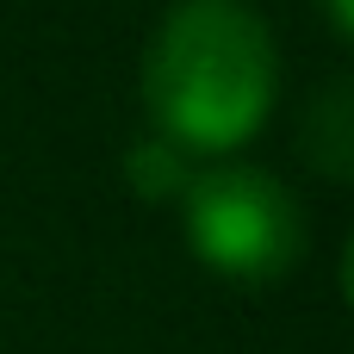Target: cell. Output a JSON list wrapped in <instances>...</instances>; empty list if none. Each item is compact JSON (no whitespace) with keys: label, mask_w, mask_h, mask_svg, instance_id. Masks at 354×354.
<instances>
[{"label":"cell","mask_w":354,"mask_h":354,"mask_svg":"<svg viewBox=\"0 0 354 354\" xmlns=\"http://www.w3.org/2000/svg\"><path fill=\"white\" fill-rule=\"evenodd\" d=\"M280 100L274 25L249 0H174L143 50V106L156 137L187 156L243 149Z\"/></svg>","instance_id":"6da1fadb"},{"label":"cell","mask_w":354,"mask_h":354,"mask_svg":"<svg viewBox=\"0 0 354 354\" xmlns=\"http://www.w3.org/2000/svg\"><path fill=\"white\" fill-rule=\"evenodd\" d=\"M180 224L193 261L236 286H274L305 255V212L292 187L249 162L193 174V187L180 193Z\"/></svg>","instance_id":"7a4b0ae2"},{"label":"cell","mask_w":354,"mask_h":354,"mask_svg":"<svg viewBox=\"0 0 354 354\" xmlns=\"http://www.w3.org/2000/svg\"><path fill=\"white\" fill-rule=\"evenodd\" d=\"M299 156L336 180V187H354V75H330L305 112H299Z\"/></svg>","instance_id":"3957f363"},{"label":"cell","mask_w":354,"mask_h":354,"mask_svg":"<svg viewBox=\"0 0 354 354\" xmlns=\"http://www.w3.org/2000/svg\"><path fill=\"white\" fill-rule=\"evenodd\" d=\"M193 156L187 149H174L168 137H137L131 149H124V180H131V193L137 199H149V205H162V199H180L187 187H193Z\"/></svg>","instance_id":"277c9868"},{"label":"cell","mask_w":354,"mask_h":354,"mask_svg":"<svg viewBox=\"0 0 354 354\" xmlns=\"http://www.w3.org/2000/svg\"><path fill=\"white\" fill-rule=\"evenodd\" d=\"M317 12L330 19L336 37H348V44H354V0H317Z\"/></svg>","instance_id":"5b68a950"},{"label":"cell","mask_w":354,"mask_h":354,"mask_svg":"<svg viewBox=\"0 0 354 354\" xmlns=\"http://www.w3.org/2000/svg\"><path fill=\"white\" fill-rule=\"evenodd\" d=\"M336 280H342V299H348V311H354V230H348V243H342V268H336Z\"/></svg>","instance_id":"8992f818"}]
</instances>
